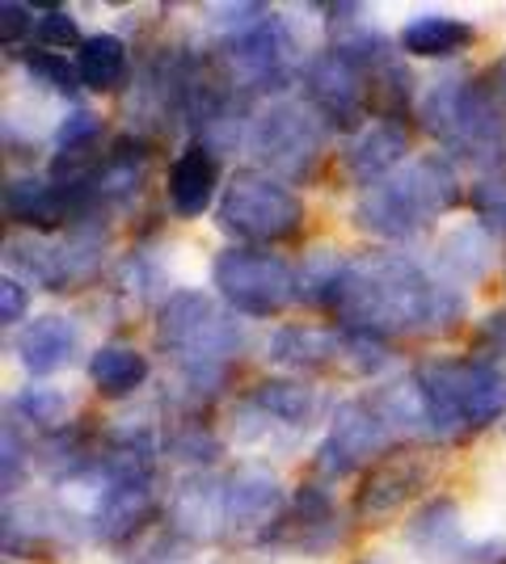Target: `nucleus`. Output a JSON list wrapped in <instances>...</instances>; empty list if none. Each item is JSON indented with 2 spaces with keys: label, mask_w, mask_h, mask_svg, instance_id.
Listing matches in <instances>:
<instances>
[{
  "label": "nucleus",
  "mask_w": 506,
  "mask_h": 564,
  "mask_svg": "<svg viewBox=\"0 0 506 564\" xmlns=\"http://www.w3.org/2000/svg\"><path fill=\"white\" fill-rule=\"evenodd\" d=\"M418 392L427 404L434 434H456L498 422L506 413V371L482 358L464 362H427L418 371Z\"/></svg>",
  "instance_id": "obj_3"
},
{
  "label": "nucleus",
  "mask_w": 506,
  "mask_h": 564,
  "mask_svg": "<svg viewBox=\"0 0 506 564\" xmlns=\"http://www.w3.org/2000/svg\"><path fill=\"white\" fill-rule=\"evenodd\" d=\"M76 325L68 316H39L18 333V358L30 376H55L73 362Z\"/></svg>",
  "instance_id": "obj_12"
},
{
  "label": "nucleus",
  "mask_w": 506,
  "mask_h": 564,
  "mask_svg": "<svg viewBox=\"0 0 506 564\" xmlns=\"http://www.w3.org/2000/svg\"><path fill=\"white\" fill-rule=\"evenodd\" d=\"M212 282L228 304L245 316H279L300 300V279L283 258L262 249H224L212 261Z\"/></svg>",
  "instance_id": "obj_7"
},
{
  "label": "nucleus",
  "mask_w": 506,
  "mask_h": 564,
  "mask_svg": "<svg viewBox=\"0 0 506 564\" xmlns=\"http://www.w3.org/2000/svg\"><path fill=\"white\" fill-rule=\"evenodd\" d=\"M22 409L25 413H34L39 422H60V413H64V397H55L51 388H34L30 397H22Z\"/></svg>",
  "instance_id": "obj_29"
},
{
  "label": "nucleus",
  "mask_w": 506,
  "mask_h": 564,
  "mask_svg": "<svg viewBox=\"0 0 506 564\" xmlns=\"http://www.w3.org/2000/svg\"><path fill=\"white\" fill-rule=\"evenodd\" d=\"M224 59L245 89H274L291 68V39L274 18H266V22L249 25L245 34H237L224 47Z\"/></svg>",
  "instance_id": "obj_10"
},
{
  "label": "nucleus",
  "mask_w": 506,
  "mask_h": 564,
  "mask_svg": "<svg viewBox=\"0 0 506 564\" xmlns=\"http://www.w3.org/2000/svg\"><path fill=\"white\" fill-rule=\"evenodd\" d=\"M406 148H410L406 127L397 118H380V122L363 127L359 135L351 140L346 156H342V169H346V177H355L367 189L376 186V182H385L388 173H392V165H401Z\"/></svg>",
  "instance_id": "obj_11"
},
{
  "label": "nucleus",
  "mask_w": 506,
  "mask_h": 564,
  "mask_svg": "<svg viewBox=\"0 0 506 564\" xmlns=\"http://www.w3.org/2000/svg\"><path fill=\"white\" fill-rule=\"evenodd\" d=\"M304 85H309V106L337 127H355L363 106L372 101V72L342 47L321 51L304 68Z\"/></svg>",
  "instance_id": "obj_9"
},
{
  "label": "nucleus",
  "mask_w": 506,
  "mask_h": 564,
  "mask_svg": "<svg viewBox=\"0 0 506 564\" xmlns=\"http://www.w3.org/2000/svg\"><path fill=\"white\" fill-rule=\"evenodd\" d=\"M25 316V286L13 274L0 279V321L4 325H18Z\"/></svg>",
  "instance_id": "obj_28"
},
{
  "label": "nucleus",
  "mask_w": 506,
  "mask_h": 564,
  "mask_svg": "<svg viewBox=\"0 0 506 564\" xmlns=\"http://www.w3.org/2000/svg\"><path fill=\"white\" fill-rule=\"evenodd\" d=\"M216 224L249 245H279L304 228V203L288 182L245 169L219 194Z\"/></svg>",
  "instance_id": "obj_5"
},
{
  "label": "nucleus",
  "mask_w": 506,
  "mask_h": 564,
  "mask_svg": "<svg viewBox=\"0 0 506 564\" xmlns=\"http://www.w3.org/2000/svg\"><path fill=\"white\" fill-rule=\"evenodd\" d=\"M443 261L456 270V279H482L485 265H489V240H485L482 228H460V232L448 240Z\"/></svg>",
  "instance_id": "obj_22"
},
{
  "label": "nucleus",
  "mask_w": 506,
  "mask_h": 564,
  "mask_svg": "<svg viewBox=\"0 0 506 564\" xmlns=\"http://www.w3.org/2000/svg\"><path fill=\"white\" fill-rule=\"evenodd\" d=\"M456 169L443 156H427V161H413V165L388 173L385 182L363 189L355 203V224L372 236L401 240V236L422 232L448 207H456Z\"/></svg>",
  "instance_id": "obj_2"
},
{
  "label": "nucleus",
  "mask_w": 506,
  "mask_h": 564,
  "mask_svg": "<svg viewBox=\"0 0 506 564\" xmlns=\"http://www.w3.org/2000/svg\"><path fill=\"white\" fill-rule=\"evenodd\" d=\"M473 25L456 22V18H439V13H427V18H413L406 30H401V47L410 55H422V59H443V55H460V51L473 47Z\"/></svg>",
  "instance_id": "obj_15"
},
{
  "label": "nucleus",
  "mask_w": 506,
  "mask_h": 564,
  "mask_svg": "<svg viewBox=\"0 0 506 564\" xmlns=\"http://www.w3.org/2000/svg\"><path fill=\"white\" fill-rule=\"evenodd\" d=\"M337 354H346V337H334L313 325H288L270 341V358L283 367H325Z\"/></svg>",
  "instance_id": "obj_16"
},
{
  "label": "nucleus",
  "mask_w": 506,
  "mask_h": 564,
  "mask_svg": "<svg viewBox=\"0 0 506 564\" xmlns=\"http://www.w3.org/2000/svg\"><path fill=\"white\" fill-rule=\"evenodd\" d=\"M25 68H30V76H39L43 85H55L60 94L73 97L76 89H80V72H76V64H68V59L55 55V51H34V55H25Z\"/></svg>",
  "instance_id": "obj_24"
},
{
  "label": "nucleus",
  "mask_w": 506,
  "mask_h": 564,
  "mask_svg": "<svg viewBox=\"0 0 506 564\" xmlns=\"http://www.w3.org/2000/svg\"><path fill=\"white\" fill-rule=\"evenodd\" d=\"M157 341L191 379H216L241 350V329L207 295L182 291L161 307Z\"/></svg>",
  "instance_id": "obj_4"
},
{
  "label": "nucleus",
  "mask_w": 506,
  "mask_h": 564,
  "mask_svg": "<svg viewBox=\"0 0 506 564\" xmlns=\"http://www.w3.org/2000/svg\"><path fill=\"white\" fill-rule=\"evenodd\" d=\"M34 34H39V43H43V51H80L85 47V34L76 30L73 13L68 9H47L43 18H39V25H34Z\"/></svg>",
  "instance_id": "obj_23"
},
{
  "label": "nucleus",
  "mask_w": 506,
  "mask_h": 564,
  "mask_svg": "<svg viewBox=\"0 0 506 564\" xmlns=\"http://www.w3.org/2000/svg\"><path fill=\"white\" fill-rule=\"evenodd\" d=\"M249 143L258 152L266 169H274L279 177H304L313 173L316 156L325 148V118L304 101H274L249 131Z\"/></svg>",
  "instance_id": "obj_8"
},
{
  "label": "nucleus",
  "mask_w": 506,
  "mask_h": 564,
  "mask_svg": "<svg viewBox=\"0 0 506 564\" xmlns=\"http://www.w3.org/2000/svg\"><path fill=\"white\" fill-rule=\"evenodd\" d=\"M249 404L266 409L274 422H291V425H304L309 413H313V392L300 388V383H262L249 392Z\"/></svg>",
  "instance_id": "obj_21"
},
{
  "label": "nucleus",
  "mask_w": 506,
  "mask_h": 564,
  "mask_svg": "<svg viewBox=\"0 0 506 564\" xmlns=\"http://www.w3.org/2000/svg\"><path fill=\"white\" fill-rule=\"evenodd\" d=\"M89 379L101 397H131L148 379V358L131 346H101L89 362Z\"/></svg>",
  "instance_id": "obj_17"
},
{
  "label": "nucleus",
  "mask_w": 506,
  "mask_h": 564,
  "mask_svg": "<svg viewBox=\"0 0 506 564\" xmlns=\"http://www.w3.org/2000/svg\"><path fill=\"white\" fill-rule=\"evenodd\" d=\"M410 540L418 552H427L431 561H452L460 547V514L452 501H431L422 514L413 518Z\"/></svg>",
  "instance_id": "obj_20"
},
{
  "label": "nucleus",
  "mask_w": 506,
  "mask_h": 564,
  "mask_svg": "<svg viewBox=\"0 0 506 564\" xmlns=\"http://www.w3.org/2000/svg\"><path fill=\"white\" fill-rule=\"evenodd\" d=\"M34 25L39 22H30V4H13V0L0 4V30H4V43H9V47H13L18 39H25Z\"/></svg>",
  "instance_id": "obj_27"
},
{
  "label": "nucleus",
  "mask_w": 506,
  "mask_h": 564,
  "mask_svg": "<svg viewBox=\"0 0 506 564\" xmlns=\"http://www.w3.org/2000/svg\"><path fill=\"white\" fill-rule=\"evenodd\" d=\"M498 85H503V94H506V59L498 64Z\"/></svg>",
  "instance_id": "obj_31"
},
{
  "label": "nucleus",
  "mask_w": 506,
  "mask_h": 564,
  "mask_svg": "<svg viewBox=\"0 0 506 564\" xmlns=\"http://www.w3.org/2000/svg\"><path fill=\"white\" fill-rule=\"evenodd\" d=\"M473 207H477L485 224H506V182L485 177L482 186L473 189Z\"/></svg>",
  "instance_id": "obj_26"
},
{
  "label": "nucleus",
  "mask_w": 506,
  "mask_h": 564,
  "mask_svg": "<svg viewBox=\"0 0 506 564\" xmlns=\"http://www.w3.org/2000/svg\"><path fill=\"white\" fill-rule=\"evenodd\" d=\"M216 194V156L203 143H186V152L169 165V203L173 212L194 219L212 207Z\"/></svg>",
  "instance_id": "obj_13"
},
{
  "label": "nucleus",
  "mask_w": 506,
  "mask_h": 564,
  "mask_svg": "<svg viewBox=\"0 0 506 564\" xmlns=\"http://www.w3.org/2000/svg\"><path fill=\"white\" fill-rule=\"evenodd\" d=\"M97 131H101V118L94 110H73V115L55 127V148L60 152H76V148H85L89 140H97Z\"/></svg>",
  "instance_id": "obj_25"
},
{
  "label": "nucleus",
  "mask_w": 506,
  "mask_h": 564,
  "mask_svg": "<svg viewBox=\"0 0 506 564\" xmlns=\"http://www.w3.org/2000/svg\"><path fill=\"white\" fill-rule=\"evenodd\" d=\"M122 68H127V47L115 34H94V39H85V47L76 51L80 85L94 89V94H110L122 80Z\"/></svg>",
  "instance_id": "obj_18"
},
{
  "label": "nucleus",
  "mask_w": 506,
  "mask_h": 564,
  "mask_svg": "<svg viewBox=\"0 0 506 564\" xmlns=\"http://www.w3.org/2000/svg\"><path fill=\"white\" fill-rule=\"evenodd\" d=\"M418 485H422V468H418L413 459H392V464H385L380 471L367 476L355 510H359V518H367V522H372V518H385V514H392Z\"/></svg>",
  "instance_id": "obj_14"
},
{
  "label": "nucleus",
  "mask_w": 506,
  "mask_h": 564,
  "mask_svg": "<svg viewBox=\"0 0 506 564\" xmlns=\"http://www.w3.org/2000/svg\"><path fill=\"white\" fill-rule=\"evenodd\" d=\"M422 122L434 140H443L452 152H464L473 161H489L506 152V122L494 115V106L473 80L443 76L422 97Z\"/></svg>",
  "instance_id": "obj_6"
},
{
  "label": "nucleus",
  "mask_w": 506,
  "mask_h": 564,
  "mask_svg": "<svg viewBox=\"0 0 506 564\" xmlns=\"http://www.w3.org/2000/svg\"><path fill=\"white\" fill-rule=\"evenodd\" d=\"M346 270H351V261L337 258L334 249H313V253L304 258V265L295 270V279H300V300L313 307H337Z\"/></svg>",
  "instance_id": "obj_19"
},
{
  "label": "nucleus",
  "mask_w": 506,
  "mask_h": 564,
  "mask_svg": "<svg viewBox=\"0 0 506 564\" xmlns=\"http://www.w3.org/2000/svg\"><path fill=\"white\" fill-rule=\"evenodd\" d=\"M334 312L346 321V329L385 341L388 333L448 329L464 312V295L448 282L427 279L410 258L376 253L351 261Z\"/></svg>",
  "instance_id": "obj_1"
},
{
  "label": "nucleus",
  "mask_w": 506,
  "mask_h": 564,
  "mask_svg": "<svg viewBox=\"0 0 506 564\" xmlns=\"http://www.w3.org/2000/svg\"><path fill=\"white\" fill-rule=\"evenodd\" d=\"M482 341L489 346V354H506V307L489 312L482 321Z\"/></svg>",
  "instance_id": "obj_30"
}]
</instances>
